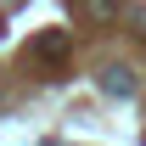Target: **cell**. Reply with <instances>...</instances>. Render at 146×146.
I'll return each mask as SVG.
<instances>
[{
    "label": "cell",
    "mask_w": 146,
    "mask_h": 146,
    "mask_svg": "<svg viewBox=\"0 0 146 146\" xmlns=\"http://www.w3.org/2000/svg\"><path fill=\"white\" fill-rule=\"evenodd\" d=\"M84 11L101 23V17H112V11H118V0H84Z\"/></svg>",
    "instance_id": "3957f363"
},
{
    "label": "cell",
    "mask_w": 146,
    "mask_h": 146,
    "mask_svg": "<svg viewBox=\"0 0 146 146\" xmlns=\"http://www.w3.org/2000/svg\"><path fill=\"white\" fill-rule=\"evenodd\" d=\"M101 90H107V96H135V79H129V68H107Z\"/></svg>",
    "instance_id": "6da1fadb"
},
{
    "label": "cell",
    "mask_w": 146,
    "mask_h": 146,
    "mask_svg": "<svg viewBox=\"0 0 146 146\" xmlns=\"http://www.w3.org/2000/svg\"><path fill=\"white\" fill-rule=\"evenodd\" d=\"M135 34H146V6H141V11H135Z\"/></svg>",
    "instance_id": "277c9868"
},
{
    "label": "cell",
    "mask_w": 146,
    "mask_h": 146,
    "mask_svg": "<svg viewBox=\"0 0 146 146\" xmlns=\"http://www.w3.org/2000/svg\"><path fill=\"white\" fill-rule=\"evenodd\" d=\"M62 51H68V34H45V39H39V56H51V62H56Z\"/></svg>",
    "instance_id": "7a4b0ae2"
}]
</instances>
